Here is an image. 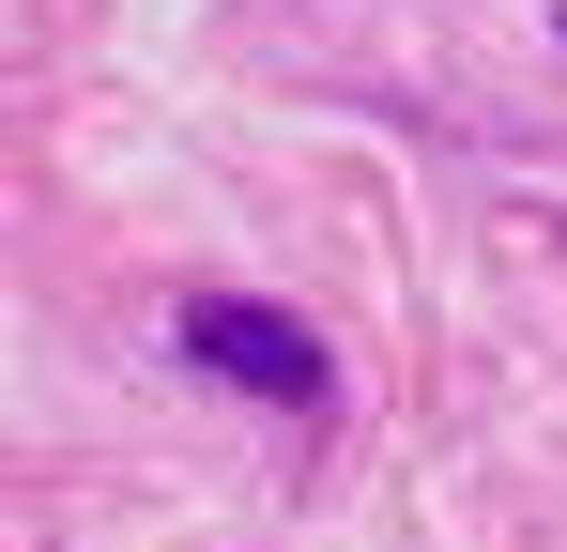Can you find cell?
Masks as SVG:
<instances>
[{
    "label": "cell",
    "instance_id": "obj_1",
    "mask_svg": "<svg viewBox=\"0 0 567 552\" xmlns=\"http://www.w3.org/2000/svg\"><path fill=\"white\" fill-rule=\"evenodd\" d=\"M185 354L215 368V384H246V399H291V415H322V399H338L322 338H307L291 307H246V292H199V307H185Z\"/></svg>",
    "mask_w": 567,
    "mask_h": 552
}]
</instances>
